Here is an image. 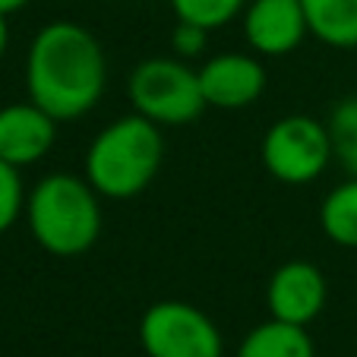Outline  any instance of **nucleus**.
<instances>
[{
    "mask_svg": "<svg viewBox=\"0 0 357 357\" xmlns=\"http://www.w3.org/2000/svg\"><path fill=\"white\" fill-rule=\"evenodd\" d=\"M105 76L108 67L98 38L76 22H51L29 47V101H35L54 121L89 114L105 92Z\"/></svg>",
    "mask_w": 357,
    "mask_h": 357,
    "instance_id": "nucleus-1",
    "label": "nucleus"
},
{
    "mask_svg": "<svg viewBox=\"0 0 357 357\" xmlns=\"http://www.w3.org/2000/svg\"><path fill=\"white\" fill-rule=\"evenodd\" d=\"M165 139L158 123L130 114L108 123L86 152V181L111 199H130L142 193L158 174Z\"/></svg>",
    "mask_w": 357,
    "mask_h": 357,
    "instance_id": "nucleus-2",
    "label": "nucleus"
},
{
    "mask_svg": "<svg viewBox=\"0 0 357 357\" xmlns=\"http://www.w3.org/2000/svg\"><path fill=\"white\" fill-rule=\"evenodd\" d=\"M29 228L51 257H79L101 234L98 190L76 174H47L29 196Z\"/></svg>",
    "mask_w": 357,
    "mask_h": 357,
    "instance_id": "nucleus-3",
    "label": "nucleus"
},
{
    "mask_svg": "<svg viewBox=\"0 0 357 357\" xmlns=\"http://www.w3.org/2000/svg\"><path fill=\"white\" fill-rule=\"evenodd\" d=\"M130 101L136 114L158 127H181L202 114L206 98L199 89V70H190L177 57L142 61L130 76Z\"/></svg>",
    "mask_w": 357,
    "mask_h": 357,
    "instance_id": "nucleus-4",
    "label": "nucleus"
},
{
    "mask_svg": "<svg viewBox=\"0 0 357 357\" xmlns=\"http://www.w3.org/2000/svg\"><path fill=\"white\" fill-rule=\"evenodd\" d=\"M332 155H335V149H332L329 127L307 114L282 117L263 136L266 171L291 187L313 183L326 171Z\"/></svg>",
    "mask_w": 357,
    "mask_h": 357,
    "instance_id": "nucleus-5",
    "label": "nucleus"
},
{
    "mask_svg": "<svg viewBox=\"0 0 357 357\" xmlns=\"http://www.w3.org/2000/svg\"><path fill=\"white\" fill-rule=\"evenodd\" d=\"M139 344L149 357H222V335L199 307L158 301L139 319Z\"/></svg>",
    "mask_w": 357,
    "mask_h": 357,
    "instance_id": "nucleus-6",
    "label": "nucleus"
},
{
    "mask_svg": "<svg viewBox=\"0 0 357 357\" xmlns=\"http://www.w3.org/2000/svg\"><path fill=\"white\" fill-rule=\"evenodd\" d=\"M266 303H269L272 319H282L291 326H307L323 313L326 307V278L313 263L291 259L278 266L275 275L266 288Z\"/></svg>",
    "mask_w": 357,
    "mask_h": 357,
    "instance_id": "nucleus-7",
    "label": "nucleus"
},
{
    "mask_svg": "<svg viewBox=\"0 0 357 357\" xmlns=\"http://www.w3.org/2000/svg\"><path fill=\"white\" fill-rule=\"evenodd\" d=\"M199 89L206 98V108L241 111L263 95L266 70L250 54H218L202 63Z\"/></svg>",
    "mask_w": 357,
    "mask_h": 357,
    "instance_id": "nucleus-8",
    "label": "nucleus"
},
{
    "mask_svg": "<svg viewBox=\"0 0 357 357\" xmlns=\"http://www.w3.org/2000/svg\"><path fill=\"white\" fill-rule=\"evenodd\" d=\"M243 35L253 51L269 57L291 54L307 35V16L301 0H253L247 7Z\"/></svg>",
    "mask_w": 357,
    "mask_h": 357,
    "instance_id": "nucleus-9",
    "label": "nucleus"
},
{
    "mask_svg": "<svg viewBox=\"0 0 357 357\" xmlns=\"http://www.w3.org/2000/svg\"><path fill=\"white\" fill-rule=\"evenodd\" d=\"M54 117L35 101L0 108V158L16 168L41 162L54 146Z\"/></svg>",
    "mask_w": 357,
    "mask_h": 357,
    "instance_id": "nucleus-10",
    "label": "nucleus"
},
{
    "mask_svg": "<svg viewBox=\"0 0 357 357\" xmlns=\"http://www.w3.org/2000/svg\"><path fill=\"white\" fill-rule=\"evenodd\" d=\"M307 32L329 47H357V0H301Z\"/></svg>",
    "mask_w": 357,
    "mask_h": 357,
    "instance_id": "nucleus-11",
    "label": "nucleus"
},
{
    "mask_svg": "<svg viewBox=\"0 0 357 357\" xmlns=\"http://www.w3.org/2000/svg\"><path fill=\"white\" fill-rule=\"evenodd\" d=\"M237 357H317V351L307 335V326L269 319L243 338Z\"/></svg>",
    "mask_w": 357,
    "mask_h": 357,
    "instance_id": "nucleus-12",
    "label": "nucleus"
},
{
    "mask_svg": "<svg viewBox=\"0 0 357 357\" xmlns=\"http://www.w3.org/2000/svg\"><path fill=\"white\" fill-rule=\"evenodd\" d=\"M319 225L338 247H357V177L335 187L319 206Z\"/></svg>",
    "mask_w": 357,
    "mask_h": 357,
    "instance_id": "nucleus-13",
    "label": "nucleus"
},
{
    "mask_svg": "<svg viewBox=\"0 0 357 357\" xmlns=\"http://www.w3.org/2000/svg\"><path fill=\"white\" fill-rule=\"evenodd\" d=\"M326 127H329L335 158L351 177H357V95L338 101Z\"/></svg>",
    "mask_w": 357,
    "mask_h": 357,
    "instance_id": "nucleus-14",
    "label": "nucleus"
},
{
    "mask_svg": "<svg viewBox=\"0 0 357 357\" xmlns=\"http://www.w3.org/2000/svg\"><path fill=\"white\" fill-rule=\"evenodd\" d=\"M171 7L181 22H193L209 32V29H218L228 20H234L247 7V0H171Z\"/></svg>",
    "mask_w": 357,
    "mask_h": 357,
    "instance_id": "nucleus-15",
    "label": "nucleus"
},
{
    "mask_svg": "<svg viewBox=\"0 0 357 357\" xmlns=\"http://www.w3.org/2000/svg\"><path fill=\"white\" fill-rule=\"evenodd\" d=\"M22 212V181L20 168L0 158V234L13 228Z\"/></svg>",
    "mask_w": 357,
    "mask_h": 357,
    "instance_id": "nucleus-16",
    "label": "nucleus"
},
{
    "mask_svg": "<svg viewBox=\"0 0 357 357\" xmlns=\"http://www.w3.org/2000/svg\"><path fill=\"white\" fill-rule=\"evenodd\" d=\"M171 45L181 57H193L199 54L202 47H206V29L202 26H193V22H181L177 20V29L171 35Z\"/></svg>",
    "mask_w": 357,
    "mask_h": 357,
    "instance_id": "nucleus-17",
    "label": "nucleus"
},
{
    "mask_svg": "<svg viewBox=\"0 0 357 357\" xmlns=\"http://www.w3.org/2000/svg\"><path fill=\"white\" fill-rule=\"evenodd\" d=\"M29 0H0V13L7 16V13H16L20 7H26Z\"/></svg>",
    "mask_w": 357,
    "mask_h": 357,
    "instance_id": "nucleus-18",
    "label": "nucleus"
},
{
    "mask_svg": "<svg viewBox=\"0 0 357 357\" xmlns=\"http://www.w3.org/2000/svg\"><path fill=\"white\" fill-rule=\"evenodd\" d=\"M7 41H10V32H7V16L0 13V57L7 51Z\"/></svg>",
    "mask_w": 357,
    "mask_h": 357,
    "instance_id": "nucleus-19",
    "label": "nucleus"
}]
</instances>
